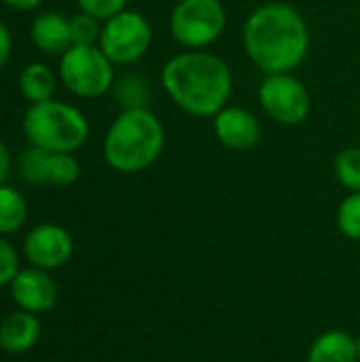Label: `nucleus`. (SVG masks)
Returning <instances> with one entry per match:
<instances>
[{
    "mask_svg": "<svg viewBox=\"0 0 360 362\" xmlns=\"http://www.w3.org/2000/svg\"><path fill=\"white\" fill-rule=\"evenodd\" d=\"M242 47L263 72H295L310 51V28L303 15L286 2H265L244 21Z\"/></svg>",
    "mask_w": 360,
    "mask_h": 362,
    "instance_id": "f257e3e1",
    "label": "nucleus"
},
{
    "mask_svg": "<svg viewBox=\"0 0 360 362\" xmlns=\"http://www.w3.org/2000/svg\"><path fill=\"white\" fill-rule=\"evenodd\" d=\"M161 87L185 115L212 119L229 104L233 72L223 57L206 49H187L163 64Z\"/></svg>",
    "mask_w": 360,
    "mask_h": 362,
    "instance_id": "f03ea898",
    "label": "nucleus"
},
{
    "mask_svg": "<svg viewBox=\"0 0 360 362\" xmlns=\"http://www.w3.org/2000/svg\"><path fill=\"white\" fill-rule=\"evenodd\" d=\"M166 148V129L159 117L146 106H129L110 123L102 153L106 163L121 174L149 170Z\"/></svg>",
    "mask_w": 360,
    "mask_h": 362,
    "instance_id": "7ed1b4c3",
    "label": "nucleus"
},
{
    "mask_svg": "<svg viewBox=\"0 0 360 362\" xmlns=\"http://www.w3.org/2000/svg\"><path fill=\"white\" fill-rule=\"evenodd\" d=\"M23 134L32 146L49 153H74L89 138L85 115L57 100L30 104L23 115Z\"/></svg>",
    "mask_w": 360,
    "mask_h": 362,
    "instance_id": "20e7f679",
    "label": "nucleus"
},
{
    "mask_svg": "<svg viewBox=\"0 0 360 362\" xmlns=\"http://www.w3.org/2000/svg\"><path fill=\"white\" fill-rule=\"evenodd\" d=\"M227 25V11L221 0H178L170 13L172 38L189 49H208L221 38Z\"/></svg>",
    "mask_w": 360,
    "mask_h": 362,
    "instance_id": "39448f33",
    "label": "nucleus"
},
{
    "mask_svg": "<svg viewBox=\"0 0 360 362\" xmlns=\"http://www.w3.org/2000/svg\"><path fill=\"white\" fill-rule=\"evenodd\" d=\"M59 78L76 98L93 100L112 87L115 64L98 45H72L62 53Z\"/></svg>",
    "mask_w": 360,
    "mask_h": 362,
    "instance_id": "423d86ee",
    "label": "nucleus"
},
{
    "mask_svg": "<svg viewBox=\"0 0 360 362\" xmlns=\"http://www.w3.org/2000/svg\"><path fill=\"white\" fill-rule=\"evenodd\" d=\"M153 45V28L138 11H121L102 23L98 47L115 66H129L142 59Z\"/></svg>",
    "mask_w": 360,
    "mask_h": 362,
    "instance_id": "0eeeda50",
    "label": "nucleus"
},
{
    "mask_svg": "<svg viewBox=\"0 0 360 362\" xmlns=\"http://www.w3.org/2000/svg\"><path fill=\"white\" fill-rule=\"evenodd\" d=\"M259 104L263 112L286 127L301 125L312 110V98L301 78L293 72L265 74L257 89Z\"/></svg>",
    "mask_w": 360,
    "mask_h": 362,
    "instance_id": "6e6552de",
    "label": "nucleus"
},
{
    "mask_svg": "<svg viewBox=\"0 0 360 362\" xmlns=\"http://www.w3.org/2000/svg\"><path fill=\"white\" fill-rule=\"evenodd\" d=\"M19 174L30 185L70 187L81 176V165L72 153H49L38 146H28L19 155Z\"/></svg>",
    "mask_w": 360,
    "mask_h": 362,
    "instance_id": "1a4fd4ad",
    "label": "nucleus"
},
{
    "mask_svg": "<svg viewBox=\"0 0 360 362\" xmlns=\"http://www.w3.org/2000/svg\"><path fill=\"white\" fill-rule=\"evenodd\" d=\"M72 250H74L72 235L64 227L53 223L34 227L23 244V252L28 261L45 272L66 265L72 257Z\"/></svg>",
    "mask_w": 360,
    "mask_h": 362,
    "instance_id": "9d476101",
    "label": "nucleus"
},
{
    "mask_svg": "<svg viewBox=\"0 0 360 362\" xmlns=\"http://www.w3.org/2000/svg\"><path fill=\"white\" fill-rule=\"evenodd\" d=\"M216 140L231 151H248L261 140V123L255 112L242 106H225L212 117Z\"/></svg>",
    "mask_w": 360,
    "mask_h": 362,
    "instance_id": "9b49d317",
    "label": "nucleus"
},
{
    "mask_svg": "<svg viewBox=\"0 0 360 362\" xmlns=\"http://www.w3.org/2000/svg\"><path fill=\"white\" fill-rule=\"evenodd\" d=\"M11 295L15 303L32 314L47 312L57 301V286L45 269H21L11 282Z\"/></svg>",
    "mask_w": 360,
    "mask_h": 362,
    "instance_id": "f8f14e48",
    "label": "nucleus"
},
{
    "mask_svg": "<svg viewBox=\"0 0 360 362\" xmlns=\"http://www.w3.org/2000/svg\"><path fill=\"white\" fill-rule=\"evenodd\" d=\"M30 36L32 42L51 55H62L64 51H68L72 47V38H70V17L57 13V11H47L40 13L30 28Z\"/></svg>",
    "mask_w": 360,
    "mask_h": 362,
    "instance_id": "ddd939ff",
    "label": "nucleus"
},
{
    "mask_svg": "<svg viewBox=\"0 0 360 362\" xmlns=\"http://www.w3.org/2000/svg\"><path fill=\"white\" fill-rule=\"evenodd\" d=\"M40 337V322L32 312H13L0 322V348L11 354L28 352Z\"/></svg>",
    "mask_w": 360,
    "mask_h": 362,
    "instance_id": "4468645a",
    "label": "nucleus"
},
{
    "mask_svg": "<svg viewBox=\"0 0 360 362\" xmlns=\"http://www.w3.org/2000/svg\"><path fill=\"white\" fill-rule=\"evenodd\" d=\"M308 362H359L356 341L346 331H325L310 346Z\"/></svg>",
    "mask_w": 360,
    "mask_h": 362,
    "instance_id": "2eb2a0df",
    "label": "nucleus"
},
{
    "mask_svg": "<svg viewBox=\"0 0 360 362\" xmlns=\"http://www.w3.org/2000/svg\"><path fill=\"white\" fill-rule=\"evenodd\" d=\"M57 89V78L45 64H30L19 74V91L30 104H40L53 100Z\"/></svg>",
    "mask_w": 360,
    "mask_h": 362,
    "instance_id": "dca6fc26",
    "label": "nucleus"
},
{
    "mask_svg": "<svg viewBox=\"0 0 360 362\" xmlns=\"http://www.w3.org/2000/svg\"><path fill=\"white\" fill-rule=\"evenodd\" d=\"M28 218V204L23 195L11 187H0V235L15 233Z\"/></svg>",
    "mask_w": 360,
    "mask_h": 362,
    "instance_id": "f3484780",
    "label": "nucleus"
},
{
    "mask_svg": "<svg viewBox=\"0 0 360 362\" xmlns=\"http://www.w3.org/2000/svg\"><path fill=\"white\" fill-rule=\"evenodd\" d=\"M335 178L337 182L348 189L350 193H360V148L359 146H348L337 153L335 163Z\"/></svg>",
    "mask_w": 360,
    "mask_h": 362,
    "instance_id": "a211bd4d",
    "label": "nucleus"
},
{
    "mask_svg": "<svg viewBox=\"0 0 360 362\" xmlns=\"http://www.w3.org/2000/svg\"><path fill=\"white\" fill-rule=\"evenodd\" d=\"M337 229L344 238L360 242V193H348L337 208Z\"/></svg>",
    "mask_w": 360,
    "mask_h": 362,
    "instance_id": "6ab92c4d",
    "label": "nucleus"
},
{
    "mask_svg": "<svg viewBox=\"0 0 360 362\" xmlns=\"http://www.w3.org/2000/svg\"><path fill=\"white\" fill-rule=\"evenodd\" d=\"M102 34L100 19L87 15V13H76L70 17V38L72 45H98Z\"/></svg>",
    "mask_w": 360,
    "mask_h": 362,
    "instance_id": "aec40b11",
    "label": "nucleus"
},
{
    "mask_svg": "<svg viewBox=\"0 0 360 362\" xmlns=\"http://www.w3.org/2000/svg\"><path fill=\"white\" fill-rule=\"evenodd\" d=\"M76 2L83 13L100 19L102 23L127 8V0H76Z\"/></svg>",
    "mask_w": 360,
    "mask_h": 362,
    "instance_id": "412c9836",
    "label": "nucleus"
},
{
    "mask_svg": "<svg viewBox=\"0 0 360 362\" xmlns=\"http://www.w3.org/2000/svg\"><path fill=\"white\" fill-rule=\"evenodd\" d=\"M19 272V259L15 248L0 238V286H6L13 282V278Z\"/></svg>",
    "mask_w": 360,
    "mask_h": 362,
    "instance_id": "4be33fe9",
    "label": "nucleus"
},
{
    "mask_svg": "<svg viewBox=\"0 0 360 362\" xmlns=\"http://www.w3.org/2000/svg\"><path fill=\"white\" fill-rule=\"evenodd\" d=\"M11 49H13V40H11V32L4 23H0V68L8 62L11 57Z\"/></svg>",
    "mask_w": 360,
    "mask_h": 362,
    "instance_id": "5701e85b",
    "label": "nucleus"
},
{
    "mask_svg": "<svg viewBox=\"0 0 360 362\" xmlns=\"http://www.w3.org/2000/svg\"><path fill=\"white\" fill-rule=\"evenodd\" d=\"M8 168H11V155H8L6 144H4L2 138H0V187L4 185V180H6V176H8Z\"/></svg>",
    "mask_w": 360,
    "mask_h": 362,
    "instance_id": "b1692460",
    "label": "nucleus"
},
{
    "mask_svg": "<svg viewBox=\"0 0 360 362\" xmlns=\"http://www.w3.org/2000/svg\"><path fill=\"white\" fill-rule=\"evenodd\" d=\"M6 6H11V8H17V11H32V8H36L42 0H2Z\"/></svg>",
    "mask_w": 360,
    "mask_h": 362,
    "instance_id": "393cba45",
    "label": "nucleus"
},
{
    "mask_svg": "<svg viewBox=\"0 0 360 362\" xmlns=\"http://www.w3.org/2000/svg\"><path fill=\"white\" fill-rule=\"evenodd\" d=\"M354 341H356V354H359V361H360V335L359 337H354Z\"/></svg>",
    "mask_w": 360,
    "mask_h": 362,
    "instance_id": "a878e982",
    "label": "nucleus"
},
{
    "mask_svg": "<svg viewBox=\"0 0 360 362\" xmlns=\"http://www.w3.org/2000/svg\"><path fill=\"white\" fill-rule=\"evenodd\" d=\"M359 362H360V361H359Z\"/></svg>",
    "mask_w": 360,
    "mask_h": 362,
    "instance_id": "bb28decb",
    "label": "nucleus"
}]
</instances>
